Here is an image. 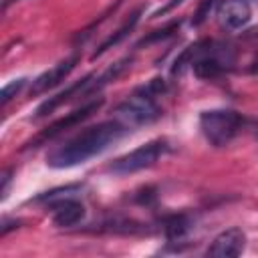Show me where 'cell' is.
<instances>
[{"label":"cell","instance_id":"8fae6325","mask_svg":"<svg viewBox=\"0 0 258 258\" xmlns=\"http://www.w3.org/2000/svg\"><path fill=\"white\" fill-rule=\"evenodd\" d=\"M141 14H143V8H137L135 12H131V14H129V18H127V20H125V22H123V24H121L113 34H109V36H107V38H105V40L95 48V52L91 54V60L99 58V56H101V54H105L109 48H113V46H117L121 40H125V38L131 34V30L137 26V22H139Z\"/></svg>","mask_w":258,"mask_h":258},{"label":"cell","instance_id":"5b68a950","mask_svg":"<svg viewBox=\"0 0 258 258\" xmlns=\"http://www.w3.org/2000/svg\"><path fill=\"white\" fill-rule=\"evenodd\" d=\"M101 107H103V99H93V101H89V103L81 105V109H75L73 113H67L64 117H60L58 121H54L52 125H48V127H46V129H42L40 133H36L30 141H26V143H24V147H22V149H36V147L44 145L46 141H52L54 137L62 135V133H64V131H69L71 127H75V125L83 123L85 119H89V117H91L93 113H97Z\"/></svg>","mask_w":258,"mask_h":258},{"label":"cell","instance_id":"9c48e42d","mask_svg":"<svg viewBox=\"0 0 258 258\" xmlns=\"http://www.w3.org/2000/svg\"><path fill=\"white\" fill-rule=\"evenodd\" d=\"M48 210H50L54 226H58V228L77 226L85 218V206L79 200L71 198V196H64V198H58V200L50 202Z\"/></svg>","mask_w":258,"mask_h":258},{"label":"cell","instance_id":"7c38bea8","mask_svg":"<svg viewBox=\"0 0 258 258\" xmlns=\"http://www.w3.org/2000/svg\"><path fill=\"white\" fill-rule=\"evenodd\" d=\"M191 230V220L185 214H173L163 220V234L169 242H181Z\"/></svg>","mask_w":258,"mask_h":258},{"label":"cell","instance_id":"8992f818","mask_svg":"<svg viewBox=\"0 0 258 258\" xmlns=\"http://www.w3.org/2000/svg\"><path fill=\"white\" fill-rule=\"evenodd\" d=\"M77 62H79V54H73V56H69V58L56 62L52 69L44 71L42 75H38V77L32 81L28 95H30V97H38V95H42V93L54 89L56 85H60V83L69 77V73L77 67Z\"/></svg>","mask_w":258,"mask_h":258},{"label":"cell","instance_id":"ffe728a7","mask_svg":"<svg viewBox=\"0 0 258 258\" xmlns=\"http://www.w3.org/2000/svg\"><path fill=\"white\" fill-rule=\"evenodd\" d=\"M10 181H12V167H6L2 171V200L8 196V187H10Z\"/></svg>","mask_w":258,"mask_h":258},{"label":"cell","instance_id":"e0dca14e","mask_svg":"<svg viewBox=\"0 0 258 258\" xmlns=\"http://www.w3.org/2000/svg\"><path fill=\"white\" fill-rule=\"evenodd\" d=\"M24 85H26V79H24V77L14 79L12 83H8V85L2 89V93H0V103H2V107H6V105L10 103V99H14V97L22 91Z\"/></svg>","mask_w":258,"mask_h":258},{"label":"cell","instance_id":"4fadbf2b","mask_svg":"<svg viewBox=\"0 0 258 258\" xmlns=\"http://www.w3.org/2000/svg\"><path fill=\"white\" fill-rule=\"evenodd\" d=\"M131 62H133V58L131 56H125V58H121V60H117L113 67H109L101 77H95V81L91 83V87L87 89V95H91V93H97V91H101L105 85H109V83H113L123 71H127L129 67H131Z\"/></svg>","mask_w":258,"mask_h":258},{"label":"cell","instance_id":"2e32d148","mask_svg":"<svg viewBox=\"0 0 258 258\" xmlns=\"http://www.w3.org/2000/svg\"><path fill=\"white\" fill-rule=\"evenodd\" d=\"M121 2H123V0H117V2L113 4V6H109V8H107V10H105V12L101 14V18H97V20H93V22H91V24H89L87 28H83V30H79V32H77V34L73 36V42H85V40H87V38H89V36L93 34V30H95V28H97V26H99L101 22H105V20L109 18V14H113V12L117 10V6H119Z\"/></svg>","mask_w":258,"mask_h":258},{"label":"cell","instance_id":"ba28073f","mask_svg":"<svg viewBox=\"0 0 258 258\" xmlns=\"http://www.w3.org/2000/svg\"><path fill=\"white\" fill-rule=\"evenodd\" d=\"M95 77H97V75L89 73V75H85L83 79H79V81H75L73 85H69L64 91H60V93H56L54 97H48L46 101H42V103L36 107V111H34L32 119H42V117H46L48 113H52L54 109H58L62 103L71 101L73 97H81L83 93L87 95V89L91 87V83L95 81Z\"/></svg>","mask_w":258,"mask_h":258},{"label":"cell","instance_id":"7402d4cb","mask_svg":"<svg viewBox=\"0 0 258 258\" xmlns=\"http://www.w3.org/2000/svg\"><path fill=\"white\" fill-rule=\"evenodd\" d=\"M12 2H18V0H2V10H6V8L12 4Z\"/></svg>","mask_w":258,"mask_h":258},{"label":"cell","instance_id":"9a60e30c","mask_svg":"<svg viewBox=\"0 0 258 258\" xmlns=\"http://www.w3.org/2000/svg\"><path fill=\"white\" fill-rule=\"evenodd\" d=\"M81 187H83L81 183H71V185H64V187H56V189H50V191H42L40 196L32 198L30 202H34V204H50V202H54V200H58V198H64V196H71V194L79 191Z\"/></svg>","mask_w":258,"mask_h":258},{"label":"cell","instance_id":"ac0fdd59","mask_svg":"<svg viewBox=\"0 0 258 258\" xmlns=\"http://www.w3.org/2000/svg\"><path fill=\"white\" fill-rule=\"evenodd\" d=\"M214 4H216V0H200V6H198V10L194 12L191 24H194V26H200V24H204V20L210 16V10L214 8Z\"/></svg>","mask_w":258,"mask_h":258},{"label":"cell","instance_id":"d6986e66","mask_svg":"<svg viewBox=\"0 0 258 258\" xmlns=\"http://www.w3.org/2000/svg\"><path fill=\"white\" fill-rule=\"evenodd\" d=\"M181 2H183V0H169V2H167V4H163L159 10H155V12L151 14V18H159V16H165L167 12H171V10H173L175 6H179Z\"/></svg>","mask_w":258,"mask_h":258},{"label":"cell","instance_id":"7a4b0ae2","mask_svg":"<svg viewBox=\"0 0 258 258\" xmlns=\"http://www.w3.org/2000/svg\"><path fill=\"white\" fill-rule=\"evenodd\" d=\"M167 85L161 77L151 79L147 85L135 89L123 103L117 105L115 109V119L121 121L129 131L133 127L149 125L155 119L161 117V107L157 105V97L165 93Z\"/></svg>","mask_w":258,"mask_h":258},{"label":"cell","instance_id":"44dd1931","mask_svg":"<svg viewBox=\"0 0 258 258\" xmlns=\"http://www.w3.org/2000/svg\"><path fill=\"white\" fill-rule=\"evenodd\" d=\"M20 226V220H4L2 222V228H0V236H6L8 234V230H12V228H18Z\"/></svg>","mask_w":258,"mask_h":258},{"label":"cell","instance_id":"603a6c76","mask_svg":"<svg viewBox=\"0 0 258 258\" xmlns=\"http://www.w3.org/2000/svg\"><path fill=\"white\" fill-rule=\"evenodd\" d=\"M250 73H252V75H258V62H256V64H252V67H250Z\"/></svg>","mask_w":258,"mask_h":258},{"label":"cell","instance_id":"277c9868","mask_svg":"<svg viewBox=\"0 0 258 258\" xmlns=\"http://www.w3.org/2000/svg\"><path fill=\"white\" fill-rule=\"evenodd\" d=\"M169 149L167 141L165 139H153V141H147L143 145H139L137 149L117 157L111 165H109V171L115 173V175H129V173H135V171H141V169H147L151 165H155L159 161V157L165 155V151Z\"/></svg>","mask_w":258,"mask_h":258},{"label":"cell","instance_id":"6da1fadb","mask_svg":"<svg viewBox=\"0 0 258 258\" xmlns=\"http://www.w3.org/2000/svg\"><path fill=\"white\" fill-rule=\"evenodd\" d=\"M127 131L129 129L121 121H117V119L97 123V125L87 127L85 131H81L77 137H73L64 145L52 149L46 155V163L50 167H54V169L75 167V165L85 163L91 157L103 153L109 145L119 141Z\"/></svg>","mask_w":258,"mask_h":258},{"label":"cell","instance_id":"3957f363","mask_svg":"<svg viewBox=\"0 0 258 258\" xmlns=\"http://www.w3.org/2000/svg\"><path fill=\"white\" fill-rule=\"evenodd\" d=\"M244 127V117L234 109H210L200 115V129L214 147L228 145Z\"/></svg>","mask_w":258,"mask_h":258},{"label":"cell","instance_id":"30bf717a","mask_svg":"<svg viewBox=\"0 0 258 258\" xmlns=\"http://www.w3.org/2000/svg\"><path fill=\"white\" fill-rule=\"evenodd\" d=\"M252 18L250 4L246 0H222L218 6V20L228 30L244 28Z\"/></svg>","mask_w":258,"mask_h":258},{"label":"cell","instance_id":"5bb4252c","mask_svg":"<svg viewBox=\"0 0 258 258\" xmlns=\"http://www.w3.org/2000/svg\"><path fill=\"white\" fill-rule=\"evenodd\" d=\"M179 26H181V20H171L169 24H165V26H161V28H157V30L149 32L147 36H143V38L135 44V48H143V46H149V44H153V42L165 40V38H169L173 32H177V28H179Z\"/></svg>","mask_w":258,"mask_h":258},{"label":"cell","instance_id":"52a82bcc","mask_svg":"<svg viewBox=\"0 0 258 258\" xmlns=\"http://www.w3.org/2000/svg\"><path fill=\"white\" fill-rule=\"evenodd\" d=\"M244 248H246V234L240 228H228L212 240L206 254L214 258H234L240 256Z\"/></svg>","mask_w":258,"mask_h":258}]
</instances>
